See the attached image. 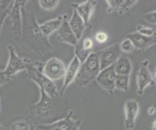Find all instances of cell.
Instances as JSON below:
<instances>
[{
    "label": "cell",
    "mask_w": 156,
    "mask_h": 130,
    "mask_svg": "<svg viewBox=\"0 0 156 130\" xmlns=\"http://www.w3.org/2000/svg\"><path fill=\"white\" fill-rule=\"evenodd\" d=\"M40 89L41 97L38 102L28 106L27 119L35 127L49 125L67 116L70 110L67 109V103L62 98H50L42 88Z\"/></svg>",
    "instance_id": "cell-1"
},
{
    "label": "cell",
    "mask_w": 156,
    "mask_h": 130,
    "mask_svg": "<svg viewBox=\"0 0 156 130\" xmlns=\"http://www.w3.org/2000/svg\"><path fill=\"white\" fill-rule=\"evenodd\" d=\"M23 33L20 38L22 44L34 53L43 55L44 48H51L48 39L44 38L39 29L36 16L26 10L25 7L23 8Z\"/></svg>",
    "instance_id": "cell-2"
},
{
    "label": "cell",
    "mask_w": 156,
    "mask_h": 130,
    "mask_svg": "<svg viewBox=\"0 0 156 130\" xmlns=\"http://www.w3.org/2000/svg\"><path fill=\"white\" fill-rule=\"evenodd\" d=\"M100 71L101 66L98 56L96 53H90L81 64L80 68L75 80L76 84L79 87L87 86L96 79Z\"/></svg>",
    "instance_id": "cell-3"
},
{
    "label": "cell",
    "mask_w": 156,
    "mask_h": 130,
    "mask_svg": "<svg viewBox=\"0 0 156 130\" xmlns=\"http://www.w3.org/2000/svg\"><path fill=\"white\" fill-rule=\"evenodd\" d=\"M27 76L38 85L39 88H42L44 92L50 98H57L59 97V93L58 92L55 83L51 81L47 77L43 74L42 71L38 68L32 62L28 63L26 69Z\"/></svg>",
    "instance_id": "cell-4"
},
{
    "label": "cell",
    "mask_w": 156,
    "mask_h": 130,
    "mask_svg": "<svg viewBox=\"0 0 156 130\" xmlns=\"http://www.w3.org/2000/svg\"><path fill=\"white\" fill-rule=\"evenodd\" d=\"M7 50L9 51V59L4 71L7 77L12 78L17 73L26 71L28 63L30 61L20 57L17 53L14 46L11 44L7 45Z\"/></svg>",
    "instance_id": "cell-5"
},
{
    "label": "cell",
    "mask_w": 156,
    "mask_h": 130,
    "mask_svg": "<svg viewBox=\"0 0 156 130\" xmlns=\"http://www.w3.org/2000/svg\"><path fill=\"white\" fill-rule=\"evenodd\" d=\"M73 110H70L67 116L49 125H39L36 130H80L81 119H73Z\"/></svg>",
    "instance_id": "cell-6"
},
{
    "label": "cell",
    "mask_w": 156,
    "mask_h": 130,
    "mask_svg": "<svg viewBox=\"0 0 156 130\" xmlns=\"http://www.w3.org/2000/svg\"><path fill=\"white\" fill-rule=\"evenodd\" d=\"M30 2L15 1L14 5L9 15L11 22V30L17 40L20 38L23 33V8Z\"/></svg>",
    "instance_id": "cell-7"
},
{
    "label": "cell",
    "mask_w": 156,
    "mask_h": 130,
    "mask_svg": "<svg viewBox=\"0 0 156 130\" xmlns=\"http://www.w3.org/2000/svg\"><path fill=\"white\" fill-rule=\"evenodd\" d=\"M66 68L63 62L58 58H51L46 62L42 69V73L51 81H55L64 76Z\"/></svg>",
    "instance_id": "cell-8"
},
{
    "label": "cell",
    "mask_w": 156,
    "mask_h": 130,
    "mask_svg": "<svg viewBox=\"0 0 156 130\" xmlns=\"http://www.w3.org/2000/svg\"><path fill=\"white\" fill-rule=\"evenodd\" d=\"M96 53L98 56L101 71L114 65L117 60L122 55V50L120 49L119 44H114Z\"/></svg>",
    "instance_id": "cell-9"
},
{
    "label": "cell",
    "mask_w": 156,
    "mask_h": 130,
    "mask_svg": "<svg viewBox=\"0 0 156 130\" xmlns=\"http://www.w3.org/2000/svg\"><path fill=\"white\" fill-rule=\"evenodd\" d=\"M116 73L115 72L114 65L106 68L101 70L96 78L98 84L108 94H113L115 90V81Z\"/></svg>",
    "instance_id": "cell-10"
},
{
    "label": "cell",
    "mask_w": 156,
    "mask_h": 130,
    "mask_svg": "<svg viewBox=\"0 0 156 130\" xmlns=\"http://www.w3.org/2000/svg\"><path fill=\"white\" fill-rule=\"evenodd\" d=\"M89 30L90 29H87L86 31L85 29L83 37L78 40L77 45L75 46V56L79 59L81 64L86 60L90 54L93 53V41L92 38L88 35Z\"/></svg>",
    "instance_id": "cell-11"
},
{
    "label": "cell",
    "mask_w": 156,
    "mask_h": 130,
    "mask_svg": "<svg viewBox=\"0 0 156 130\" xmlns=\"http://www.w3.org/2000/svg\"><path fill=\"white\" fill-rule=\"evenodd\" d=\"M149 61L145 60L140 63L138 70L136 82H137V94L142 96L146 88L154 83V78L151 71L148 69Z\"/></svg>",
    "instance_id": "cell-12"
},
{
    "label": "cell",
    "mask_w": 156,
    "mask_h": 130,
    "mask_svg": "<svg viewBox=\"0 0 156 130\" xmlns=\"http://www.w3.org/2000/svg\"><path fill=\"white\" fill-rule=\"evenodd\" d=\"M140 111V105L137 101L129 99L124 103V127L127 130H132L135 127L136 119Z\"/></svg>",
    "instance_id": "cell-13"
},
{
    "label": "cell",
    "mask_w": 156,
    "mask_h": 130,
    "mask_svg": "<svg viewBox=\"0 0 156 130\" xmlns=\"http://www.w3.org/2000/svg\"><path fill=\"white\" fill-rule=\"evenodd\" d=\"M80 61H79V59L76 56H75L69 63L67 68H66L64 76L63 85H62L61 92L59 93L60 96H63L64 92L67 90L69 85L75 81L76 77L77 75V73L80 71Z\"/></svg>",
    "instance_id": "cell-14"
},
{
    "label": "cell",
    "mask_w": 156,
    "mask_h": 130,
    "mask_svg": "<svg viewBox=\"0 0 156 130\" xmlns=\"http://www.w3.org/2000/svg\"><path fill=\"white\" fill-rule=\"evenodd\" d=\"M133 43L134 48L140 51H144L156 43V36L147 37L134 32L128 34L126 37Z\"/></svg>",
    "instance_id": "cell-15"
},
{
    "label": "cell",
    "mask_w": 156,
    "mask_h": 130,
    "mask_svg": "<svg viewBox=\"0 0 156 130\" xmlns=\"http://www.w3.org/2000/svg\"><path fill=\"white\" fill-rule=\"evenodd\" d=\"M95 6H96V2L95 1H86L83 3L73 4L72 7L77 11L78 15L83 19L85 25L87 26Z\"/></svg>",
    "instance_id": "cell-16"
},
{
    "label": "cell",
    "mask_w": 156,
    "mask_h": 130,
    "mask_svg": "<svg viewBox=\"0 0 156 130\" xmlns=\"http://www.w3.org/2000/svg\"><path fill=\"white\" fill-rule=\"evenodd\" d=\"M108 13L116 12L119 15H124L129 11L134 5L137 3V1L132 0H110L106 1Z\"/></svg>",
    "instance_id": "cell-17"
},
{
    "label": "cell",
    "mask_w": 156,
    "mask_h": 130,
    "mask_svg": "<svg viewBox=\"0 0 156 130\" xmlns=\"http://www.w3.org/2000/svg\"><path fill=\"white\" fill-rule=\"evenodd\" d=\"M56 34H57V39L60 42H65L73 46H75L77 43L78 40L70 28L67 17L64 19L59 29L56 31Z\"/></svg>",
    "instance_id": "cell-18"
},
{
    "label": "cell",
    "mask_w": 156,
    "mask_h": 130,
    "mask_svg": "<svg viewBox=\"0 0 156 130\" xmlns=\"http://www.w3.org/2000/svg\"><path fill=\"white\" fill-rule=\"evenodd\" d=\"M66 17H67V15L58 16L55 19H51L41 25H39V29L42 35L44 38L48 39L51 35L59 29Z\"/></svg>",
    "instance_id": "cell-19"
},
{
    "label": "cell",
    "mask_w": 156,
    "mask_h": 130,
    "mask_svg": "<svg viewBox=\"0 0 156 130\" xmlns=\"http://www.w3.org/2000/svg\"><path fill=\"white\" fill-rule=\"evenodd\" d=\"M73 15H72V17L68 22H69V25L71 30H73L76 38L79 40L83 37L87 26L84 22L83 19L78 15L77 11L73 8Z\"/></svg>",
    "instance_id": "cell-20"
},
{
    "label": "cell",
    "mask_w": 156,
    "mask_h": 130,
    "mask_svg": "<svg viewBox=\"0 0 156 130\" xmlns=\"http://www.w3.org/2000/svg\"><path fill=\"white\" fill-rule=\"evenodd\" d=\"M114 66L116 75L130 76L132 71V64L129 58L121 55V57L114 63Z\"/></svg>",
    "instance_id": "cell-21"
},
{
    "label": "cell",
    "mask_w": 156,
    "mask_h": 130,
    "mask_svg": "<svg viewBox=\"0 0 156 130\" xmlns=\"http://www.w3.org/2000/svg\"><path fill=\"white\" fill-rule=\"evenodd\" d=\"M15 1H0V35L6 18L9 17Z\"/></svg>",
    "instance_id": "cell-22"
},
{
    "label": "cell",
    "mask_w": 156,
    "mask_h": 130,
    "mask_svg": "<svg viewBox=\"0 0 156 130\" xmlns=\"http://www.w3.org/2000/svg\"><path fill=\"white\" fill-rule=\"evenodd\" d=\"M10 130H36V127L28 119L15 120L10 124Z\"/></svg>",
    "instance_id": "cell-23"
},
{
    "label": "cell",
    "mask_w": 156,
    "mask_h": 130,
    "mask_svg": "<svg viewBox=\"0 0 156 130\" xmlns=\"http://www.w3.org/2000/svg\"><path fill=\"white\" fill-rule=\"evenodd\" d=\"M129 78L128 75H117L115 81V88L126 92L129 88Z\"/></svg>",
    "instance_id": "cell-24"
},
{
    "label": "cell",
    "mask_w": 156,
    "mask_h": 130,
    "mask_svg": "<svg viewBox=\"0 0 156 130\" xmlns=\"http://www.w3.org/2000/svg\"><path fill=\"white\" fill-rule=\"evenodd\" d=\"M136 32L144 36L153 37L156 36V30L153 28L147 26H144L142 25H139L136 27Z\"/></svg>",
    "instance_id": "cell-25"
},
{
    "label": "cell",
    "mask_w": 156,
    "mask_h": 130,
    "mask_svg": "<svg viewBox=\"0 0 156 130\" xmlns=\"http://www.w3.org/2000/svg\"><path fill=\"white\" fill-rule=\"evenodd\" d=\"M58 3H59V2L56 1V0H49V1H48V0H40L38 2L40 7L42 9L47 11L55 9L56 7H57Z\"/></svg>",
    "instance_id": "cell-26"
},
{
    "label": "cell",
    "mask_w": 156,
    "mask_h": 130,
    "mask_svg": "<svg viewBox=\"0 0 156 130\" xmlns=\"http://www.w3.org/2000/svg\"><path fill=\"white\" fill-rule=\"evenodd\" d=\"M120 49L122 50V52H124L126 53H131L134 51V50L135 49L133 43L129 39L125 38L123 41L119 44Z\"/></svg>",
    "instance_id": "cell-27"
},
{
    "label": "cell",
    "mask_w": 156,
    "mask_h": 130,
    "mask_svg": "<svg viewBox=\"0 0 156 130\" xmlns=\"http://www.w3.org/2000/svg\"><path fill=\"white\" fill-rule=\"evenodd\" d=\"M143 19L145 22L150 24L156 25V10L146 13L143 15Z\"/></svg>",
    "instance_id": "cell-28"
},
{
    "label": "cell",
    "mask_w": 156,
    "mask_h": 130,
    "mask_svg": "<svg viewBox=\"0 0 156 130\" xmlns=\"http://www.w3.org/2000/svg\"><path fill=\"white\" fill-rule=\"evenodd\" d=\"M95 40L99 43H103L108 40V35L103 32H99L95 35Z\"/></svg>",
    "instance_id": "cell-29"
},
{
    "label": "cell",
    "mask_w": 156,
    "mask_h": 130,
    "mask_svg": "<svg viewBox=\"0 0 156 130\" xmlns=\"http://www.w3.org/2000/svg\"><path fill=\"white\" fill-rule=\"evenodd\" d=\"M12 78H9L5 75V71L2 70H0V86H3V85L6 84L8 82H9Z\"/></svg>",
    "instance_id": "cell-30"
},
{
    "label": "cell",
    "mask_w": 156,
    "mask_h": 130,
    "mask_svg": "<svg viewBox=\"0 0 156 130\" xmlns=\"http://www.w3.org/2000/svg\"><path fill=\"white\" fill-rule=\"evenodd\" d=\"M155 112H156V101L155 102V103L153 104V105H152L151 107L148 108L147 114H149L150 116H152V115H153Z\"/></svg>",
    "instance_id": "cell-31"
},
{
    "label": "cell",
    "mask_w": 156,
    "mask_h": 130,
    "mask_svg": "<svg viewBox=\"0 0 156 130\" xmlns=\"http://www.w3.org/2000/svg\"><path fill=\"white\" fill-rule=\"evenodd\" d=\"M152 129L156 130V120L153 122V123L152 124Z\"/></svg>",
    "instance_id": "cell-32"
},
{
    "label": "cell",
    "mask_w": 156,
    "mask_h": 130,
    "mask_svg": "<svg viewBox=\"0 0 156 130\" xmlns=\"http://www.w3.org/2000/svg\"><path fill=\"white\" fill-rule=\"evenodd\" d=\"M0 130H6L5 127L2 125H1V124H0Z\"/></svg>",
    "instance_id": "cell-33"
},
{
    "label": "cell",
    "mask_w": 156,
    "mask_h": 130,
    "mask_svg": "<svg viewBox=\"0 0 156 130\" xmlns=\"http://www.w3.org/2000/svg\"><path fill=\"white\" fill-rule=\"evenodd\" d=\"M154 76H155V78L156 79V69H155V73H154Z\"/></svg>",
    "instance_id": "cell-34"
},
{
    "label": "cell",
    "mask_w": 156,
    "mask_h": 130,
    "mask_svg": "<svg viewBox=\"0 0 156 130\" xmlns=\"http://www.w3.org/2000/svg\"><path fill=\"white\" fill-rule=\"evenodd\" d=\"M0 112H1V104H0Z\"/></svg>",
    "instance_id": "cell-35"
},
{
    "label": "cell",
    "mask_w": 156,
    "mask_h": 130,
    "mask_svg": "<svg viewBox=\"0 0 156 130\" xmlns=\"http://www.w3.org/2000/svg\"><path fill=\"white\" fill-rule=\"evenodd\" d=\"M0 102H1V101H0Z\"/></svg>",
    "instance_id": "cell-36"
}]
</instances>
